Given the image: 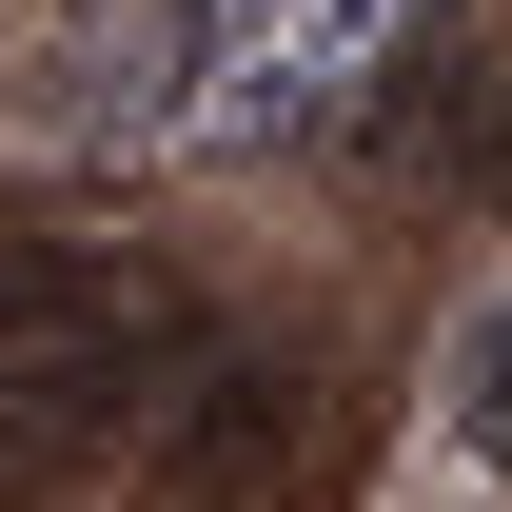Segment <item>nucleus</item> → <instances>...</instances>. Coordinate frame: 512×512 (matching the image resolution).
<instances>
[{
  "label": "nucleus",
  "instance_id": "7ed1b4c3",
  "mask_svg": "<svg viewBox=\"0 0 512 512\" xmlns=\"http://www.w3.org/2000/svg\"><path fill=\"white\" fill-rule=\"evenodd\" d=\"M453 434H473V453L512 473V296L473 316V355H453Z\"/></svg>",
  "mask_w": 512,
  "mask_h": 512
},
{
  "label": "nucleus",
  "instance_id": "f03ea898",
  "mask_svg": "<svg viewBox=\"0 0 512 512\" xmlns=\"http://www.w3.org/2000/svg\"><path fill=\"white\" fill-rule=\"evenodd\" d=\"M394 20H414V0H217V40H197V138H296V119H335Z\"/></svg>",
  "mask_w": 512,
  "mask_h": 512
},
{
  "label": "nucleus",
  "instance_id": "f257e3e1",
  "mask_svg": "<svg viewBox=\"0 0 512 512\" xmlns=\"http://www.w3.org/2000/svg\"><path fill=\"white\" fill-rule=\"evenodd\" d=\"M197 40H217V0H40L0 119L40 158H138V138L197 119Z\"/></svg>",
  "mask_w": 512,
  "mask_h": 512
}]
</instances>
